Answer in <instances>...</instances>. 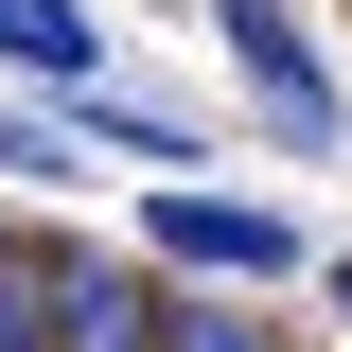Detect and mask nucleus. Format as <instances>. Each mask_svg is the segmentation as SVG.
I'll return each instance as SVG.
<instances>
[{"instance_id": "3", "label": "nucleus", "mask_w": 352, "mask_h": 352, "mask_svg": "<svg viewBox=\"0 0 352 352\" xmlns=\"http://www.w3.org/2000/svg\"><path fill=\"white\" fill-rule=\"evenodd\" d=\"M0 71H53V88H88V71H106V18H71V0H0Z\"/></svg>"}, {"instance_id": "1", "label": "nucleus", "mask_w": 352, "mask_h": 352, "mask_svg": "<svg viewBox=\"0 0 352 352\" xmlns=\"http://www.w3.org/2000/svg\"><path fill=\"white\" fill-rule=\"evenodd\" d=\"M212 36L247 53V88H264V106H282V141H300V159H317V141H335V71H317V36H300V18H282V0H212Z\"/></svg>"}, {"instance_id": "4", "label": "nucleus", "mask_w": 352, "mask_h": 352, "mask_svg": "<svg viewBox=\"0 0 352 352\" xmlns=\"http://www.w3.org/2000/svg\"><path fill=\"white\" fill-rule=\"evenodd\" d=\"M71 352H159V300L124 264H71Z\"/></svg>"}, {"instance_id": "7", "label": "nucleus", "mask_w": 352, "mask_h": 352, "mask_svg": "<svg viewBox=\"0 0 352 352\" xmlns=\"http://www.w3.org/2000/svg\"><path fill=\"white\" fill-rule=\"evenodd\" d=\"M335 300H352V264H335Z\"/></svg>"}, {"instance_id": "5", "label": "nucleus", "mask_w": 352, "mask_h": 352, "mask_svg": "<svg viewBox=\"0 0 352 352\" xmlns=\"http://www.w3.org/2000/svg\"><path fill=\"white\" fill-rule=\"evenodd\" d=\"M0 352H71V264H0Z\"/></svg>"}, {"instance_id": "2", "label": "nucleus", "mask_w": 352, "mask_h": 352, "mask_svg": "<svg viewBox=\"0 0 352 352\" xmlns=\"http://www.w3.org/2000/svg\"><path fill=\"white\" fill-rule=\"evenodd\" d=\"M159 264H212V282H282L300 229L282 212H229V194H159Z\"/></svg>"}, {"instance_id": "6", "label": "nucleus", "mask_w": 352, "mask_h": 352, "mask_svg": "<svg viewBox=\"0 0 352 352\" xmlns=\"http://www.w3.org/2000/svg\"><path fill=\"white\" fill-rule=\"evenodd\" d=\"M159 352H264V317H229V300H159Z\"/></svg>"}]
</instances>
